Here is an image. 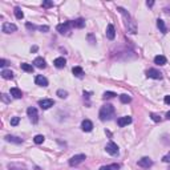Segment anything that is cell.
Listing matches in <instances>:
<instances>
[{"instance_id": "cell-1", "label": "cell", "mask_w": 170, "mask_h": 170, "mask_svg": "<svg viewBox=\"0 0 170 170\" xmlns=\"http://www.w3.org/2000/svg\"><path fill=\"white\" fill-rule=\"evenodd\" d=\"M117 9L120 11V13H121L122 16H124V19H125V24H126V28H128V31L130 32V33H135L137 32V28H135V23L132 20V17H130V15H129V12H128L125 8H122V7H117Z\"/></svg>"}, {"instance_id": "cell-2", "label": "cell", "mask_w": 170, "mask_h": 170, "mask_svg": "<svg viewBox=\"0 0 170 170\" xmlns=\"http://www.w3.org/2000/svg\"><path fill=\"white\" fill-rule=\"evenodd\" d=\"M100 120L102 121H106V120H110L112 117L114 116V106L110 105V104H106V105L101 106L100 109Z\"/></svg>"}, {"instance_id": "cell-3", "label": "cell", "mask_w": 170, "mask_h": 170, "mask_svg": "<svg viewBox=\"0 0 170 170\" xmlns=\"http://www.w3.org/2000/svg\"><path fill=\"white\" fill-rule=\"evenodd\" d=\"M72 27H73V23H72V21H65V23H63V24H58L57 31L60 32L61 35H66L69 31H71Z\"/></svg>"}, {"instance_id": "cell-4", "label": "cell", "mask_w": 170, "mask_h": 170, "mask_svg": "<svg viewBox=\"0 0 170 170\" xmlns=\"http://www.w3.org/2000/svg\"><path fill=\"white\" fill-rule=\"evenodd\" d=\"M105 150H106V153L112 154V156H116V154H118V146H117V143H114L110 141V142L106 143Z\"/></svg>"}, {"instance_id": "cell-5", "label": "cell", "mask_w": 170, "mask_h": 170, "mask_svg": "<svg viewBox=\"0 0 170 170\" xmlns=\"http://www.w3.org/2000/svg\"><path fill=\"white\" fill-rule=\"evenodd\" d=\"M27 113H28V117L31 118V121L33 122V124H36V122L39 121V114H37L36 108H33V106H29L28 110H27Z\"/></svg>"}, {"instance_id": "cell-6", "label": "cell", "mask_w": 170, "mask_h": 170, "mask_svg": "<svg viewBox=\"0 0 170 170\" xmlns=\"http://www.w3.org/2000/svg\"><path fill=\"white\" fill-rule=\"evenodd\" d=\"M84 159H85V154H77V156H73L69 159V165H71V166H77V165L81 164Z\"/></svg>"}, {"instance_id": "cell-7", "label": "cell", "mask_w": 170, "mask_h": 170, "mask_svg": "<svg viewBox=\"0 0 170 170\" xmlns=\"http://www.w3.org/2000/svg\"><path fill=\"white\" fill-rule=\"evenodd\" d=\"M53 105H55V101L50 100V98H42V100L39 101V106L41 109H49Z\"/></svg>"}, {"instance_id": "cell-8", "label": "cell", "mask_w": 170, "mask_h": 170, "mask_svg": "<svg viewBox=\"0 0 170 170\" xmlns=\"http://www.w3.org/2000/svg\"><path fill=\"white\" fill-rule=\"evenodd\" d=\"M146 76H148L149 79H154V80L162 79V73L159 71H157V69H149V71L146 72Z\"/></svg>"}, {"instance_id": "cell-9", "label": "cell", "mask_w": 170, "mask_h": 170, "mask_svg": "<svg viewBox=\"0 0 170 170\" xmlns=\"http://www.w3.org/2000/svg\"><path fill=\"white\" fill-rule=\"evenodd\" d=\"M16 29H17V27L12 23H4L1 27V31L4 33H12V32H16Z\"/></svg>"}, {"instance_id": "cell-10", "label": "cell", "mask_w": 170, "mask_h": 170, "mask_svg": "<svg viewBox=\"0 0 170 170\" xmlns=\"http://www.w3.org/2000/svg\"><path fill=\"white\" fill-rule=\"evenodd\" d=\"M151 165H153V161H151L149 157H143V158H141L140 161H138V166L143 167V169H149Z\"/></svg>"}, {"instance_id": "cell-11", "label": "cell", "mask_w": 170, "mask_h": 170, "mask_svg": "<svg viewBox=\"0 0 170 170\" xmlns=\"http://www.w3.org/2000/svg\"><path fill=\"white\" fill-rule=\"evenodd\" d=\"M130 122H132V117H129V116L120 117V118L117 120V125H118L120 128H124V126H126V125H129Z\"/></svg>"}, {"instance_id": "cell-12", "label": "cell", "mask_w": 170, "mask_h": 170, "mask_svg": "<svg viewBox=\"0 0 170 170\" xmlns=\"http://www.w3.org/2000/svg\"><path fill=\"white\" fill-rule=\"evenodd\" d=\"M35 82H36V85H39V86H48V80L45 79L42 74H37L36 79H35Z\"/></svg>"}, {"instance_id": "cell-13", "label": "cell", "mask_w": 170, "mask_h": 170, "mask_svg": "<svg viewBox=\"0 0 170 170\" xmlns=\"http://www.w3.org/2000/svg\"><path fill=\"white\" fill-rule=\"evenodd\" d=\"M106 37L109 40H114L116 37V29H114L113 24H108V28H106Z\"/></svg>"}, {"instance_id": "cell-14", "label": "cell", "mask_w": 170, "mask_h": 170, "mask_svg": "<svg viewBox=\"0 0 170 170\" xmlns=\"http://www.w3.org/2000/svg\"><path fill=\"white\" fill-rule=\"evenodd\" d=\"M81 129L84 130V132H92L93 129V124L90 120H84V121L81 122Z\"/></svg>"}, {"instance_id": "cell-15", "label": "cell", "mask_w": 170, "mask_h": 170, "mask_svg": "<svg viewBox=\"0 0 170 170\" xmlns=\"http://www.w3.org/2000/svg\"><path fill=\"white\" fill-rule=\"evenodd\" d=\"M53 65H55L56 68L61 69L66 65V60L64 57H57V58H55V61H53Z\"/></svg>"}, {"instance_id": "cell-16", "label": "cell", "mask_w": 170, "mask_h": 170, "mask_svg": "<svg viewBox=\"0 0 170 170\" xmlns=\"http://www.w3.org/2000/svg\"><path fill=\"white\" fill-rule=\"evenodd\" d=\"M33 64H35V66L39 69H44L45 66H47V63H45V60L42 57H36L33 61Z\"/></svg>"}, {"instance_id": "cell-17", "label": "cell", "mask_w": 170, "mask_h": 170, "mask_svg": "<svg viewBox=\"0 0 170 170\" xmlns=\"http://www.w3.org/2000/svg\"><path fill=\"white\" fill-rule=\"evenodd\" d=\"M9 93H11V96L15 97V98H21V97H23V92H21L19 88H11Z\"/></svg>"}, {"instance_id": "cell-18", "label": "cell", "mask_w": 170, "mask_h": 170, "mask_svg": "<svg viewBox=\"0 0 170 170\" xmlns=\"http://www.w3.org/2000/svg\"><path fill=\"white\" fill-rule=\"evenodd\" d=\"M154 63H156L157 65L162 66V65H165V64H166V57H165V56H162V55H158V56H156V57H154Z\"/></svg>"}, {"instance_id": "cell-19", "label": "cell", "mask_w": 170, "mask_h": 170, "mask_svg": "<svg viewBox=\"0 0 170 170\" xmlns=\"http://www.w3.org/2000/svg\"><path fill=\"white\" fill-rule=\"evenodd\" d=\"M5 141H8V142H13V143H21V142H23L21 138L16 137V135H11V134L5 135Z\"/></svg>"}, {"instance_id": "cell-20", "label": "cell", "mask_w": 170, "mask_h": 170, "mask_svg": "<svg viewBox=\"0 0 170 170\" xmlns=\"http://www.w3.org/2000/svg\"><path fill=\"white\" fill-rule=\"evenodd\" d=\"M1 77L5 80H12L13 79V73L12 71H8V69H3L1 71Z\"/></svg>"}, {"instance_id": "cell-21", "label": "cell", "mask_w": 170, "mask_h": 170, "mask_svg": "<svg viewBox=\"0 0 170 170\" xmlns=\"http://www.w3.org/2000/svg\"><path fill=\"white\" fill-rule=\"evenodd\" d=\"M72 72H73V74L76 77H82V76H84V71H82L81 66H73Z\"/></svg>"}, {"instance_id": "cell-22", "label": "cell", "mask_w": 170, "mask_h": 170, "mask_svg": "<svg viewBox=\"0 0 170 170\" xmlns=\"http://www.w3.org/2000/svg\"><path fill=\"white\" fill-rule=\"evenodd\" d=\"M13 12H15L16 19H19V20H21V19L24 17V13H23V11H21V8H20V7H15Z\"/></svg>"}, {"instance_id": "cell-23", "label": "cell", "mask_w": 170, "mask_h": 170, "mask_svg": "<svg viewBox=\"0 0 170 170\" xmlns=\"http://www.w3.org/2000/svg\"><path fill=\"white\" fill-rule=\"evenodd\" d=\"M157 27L159 28V31L162 32V33H166V25H165L164 20H161V19H158L157 20Z\"/></svg>"}, {"instance_id": "cell-24", "label": "cell", "mask_w": 170, "mask_h": 170, "mask_svg": "<svg viewBox=\"0 0 170 170\" xmlns=\"http://www.w3.org/2000/svg\"><path fill=\"white\" fill-rule=\"evenodd\" d=\"M73 23V27H76V28H82V27L85 25V20L84 19H77V20L72 21Z\"/></svg>"}, {"instance_id": "cell-25", "label": "cell", "mask_w": 170, "mask_h": 170, "mask_svg": "<svg viewBox=\"0 0 170 170\" xmlns=\"http://www.w3.org/2000/svg\"><path fill=\"white\" fill-rule=\"evenodd\" d=\"M21 69H23L24 72H28V73H32V72H33V66H32L31 64H27V63L21 64Z\"/></svg>"}, {"instance_id": "cell-26", "label": "cell", "mask_w": 170, "mask_h": 170, "mask_svg": "<svg viewBox=\"0 0 170 170\" xmlns=\"http://www.w3.org/2000/svg\"><path fill=\"white\" fill-rule=\"evenodd\" d=\"M120 169V165L113 164V165H108V166H102L100 167V170H118Z\"/></svg>"}, {"instance_id": "cell-27", "label": "cell", "mask_w": 170, "mask_h": 170, "mask_svg": "<svg viewBox=\"0 0 170 170\" xmlns=\"http://www.w3.org/2000/svg\"><path fill=\"white\" fill-rule=\"evenodd\" d=\"M120 100H121L122 104H128V102L132 101V97H130L129 94H121V96H120Z\"/></svg>"}, {"instance_id": "cell-28", "label": "cell", "mask_w": 170, "mask_h": 170, "mask_svg": "<svg viewBox=\"0 0 170 170\" xmlns=\"http://www.w3.org/2000/svg\"><path fill=\"white\" fill-rule=\"evenodd\" d=\"M33 141H35V143H42L44 142V135H41V134H37V135H35V138H33Z\"/></svg>"}, {"instance_id": "cell-29", "label": "cell", "mask_w": 170, "mask_h": 170, "mask_svg": "<svg viewBox=\"0 0 170 170\" xmlns=\"http://www.w3.org/2000/svg\"><path fill=\"white\" fill-rule=\"evenodd\" d=\"M57 96L60 98H66V96H68V92L66 90H64V89H58L57 90Z\"/></svg>"}, {"instance_id": "cell-30", "label": "cell", "mask_w": 170, "mask_h": 170, "mask_svg": "<svg viewBox=\"0 0 170 170\" xmlns=\"http://www.w3.org/2000/svg\"><path fill=\"white\" fill-rule=\"evenodd\" d=\"M116 93H114V92H105V93H104V96H102V98H105V100H106V98H113V97H116Z\"/></svg>"}, {"instance_id": "cell-31", "label": "cell", "mask_w": 170, "mask_h": 170, "mask_svg": "<svg viewBox=\"0 0 170 170\" xmlns=\"http://www.w3.org/2000/svg\"><path fill=\"white\" fill-rule=\"evenodd\" d=\"M19 122H20V118H19V117H12V118H11V125H12V126L19 125Z\"/></svg>"}, {"instance_id": "cell-32", "label": "cell", "mask_w": 170, "mask_h": 170, "mask_svg": "<svg viewBox=\"0 0 170 170\" xmlns=\"http://www.w3.org/2000/svg\"><path fill=\"white\" fill-rule=\"evenodd\" d=\"M42 7H44V8H50V7H53V1H49V0H44V1H42Z\"/></svg>"}, {"instance_id": "cell-33", "label": "cell", "mask_w": 170, "mask_h": 170, "mask_svg": "<svg viewBox=\"0 0 170 170\" xmlns=\"http://www.w3.org/2000/svg\"><path fill=\"white\" fill-rule=\"evenodd\" d=\"M150 117H151V120H153V121H156V122H159V121H161V117H159L158 114H156V113H151Z\"/></svg>"}, {"instance_id": "cell-34", "label": "cell", "mask_w": 170, "mask_h": 170, "mask_svg": "<svg viewBox=\"0 0 170 170\" xmlns=\"http://www.w3.org/2000/svg\"><path fill=\"white\" fill-rule=\"evenodd\" d=\"M162 161H164V162H166V164H170V151L166 154V156L164 157V158H162Z\"/></svg>"}, {"instance_id": "cell-35", "label": "cell", "mask_w": 170, "mask_h": 170, "mask_svg": "<svg viewBox=\"0 0 170 170\" xmlns=\"http://www.w3.org/2000/svg\"><path fill=\"white\" fill-rule=\"evenodd\" d=\"M39 29L41 32H48V31H49V27H48V25H41V27H39Z\"/></svg>"}, {"instance_id": "cell-36", "label": "cell", "mask_w": 170, "mask_h": 170, "mask_svg": "<svg viewBox=\"0 0 170 170\" xmlns=\"http://www.w3.org/2000/svg\"><path fill=\"white\" fill-rule=\"evenodd\" d=\"M5 65H8V61L7 60H4V58H1V60H0V66H5Z\"/></svg>"}, {"instance_id": "cell-37", "label": "cell", "mask_w": 170, "mask_h": 170, "mask_svg": "<svg viewBox=\"0 0 170 170\" xmlns=\"http://www.w3.org/2000/svg\"><path fill=\"white\" fill-rule=\"evenodd\" d=\"M27 28L28 29H36V27H35L33 24H31V23H27Z\"/></svg>"}, {"instance_id": "cell-38", "label": "cell", "mask_w": 170, "mask_h": 170, "mask_svg": "<svg viewBox=\"0 0 170 170\" xmlns=\"http://www.w3.org/2000/svg\"><path fill=\"white\" fill-rule=\"evenodd\" d=\"M165 104L170 105V96H165Z\"/></svg>"}, {"instance_id": "cell-39", "label": "cell", "mask_w": 170, "mask_h": 170, "mask_svg": "<svg viewBox=\"0 0 170 170\" xmlns=\"http://www.w3.org/2000/svg\"><path fill=\"white\" fill-rule=\"evenodd\" d=\"M88 39H89L90 40V44H94V39H93V35H89V36H88Z\"/></svg>"}, {"instance_id": "cell-40", "label": "cell", "mask_w": 170, "mask_h": 170, "mask_svg": "<svg viewBox=\"0 0 170 170\" xmlns=\"http://www.w3.org/2000/svg\"><path fill=\"white\" fill-rule=\"evenodd\" d=\"M146 5H148V7H153V5H154V1H151V0L149 1V0H148V1H146Z\"/></svg>"}, {"instance_id": "cell-41", "label": "cell", "mask_w": 170, "mask_h": 170, "mask_svg": "<svg viewBox=\"0 0 170 170\" xmlns=\"http://www.w3.org/2000/svg\"><path fill=\"white\" fill-rule=\"evenodd\" d=\"M31 50H32V52H36V50H37V47H33Z\"/></svg>"}, {"instance_id": "cell-42", "label": "cell", "mask_w": 170, "mask_h": 170, "mask_svg": "<svg viewBox=\"0 0 170 170\" xmlns=\"http://www.w3.org/2000/svg\"><path fill=\"white\" fill-rule=\"evenodd\" d=\"M166 117L170 120V112H167V113H166Z\"/></svg>"}]
</instances>
